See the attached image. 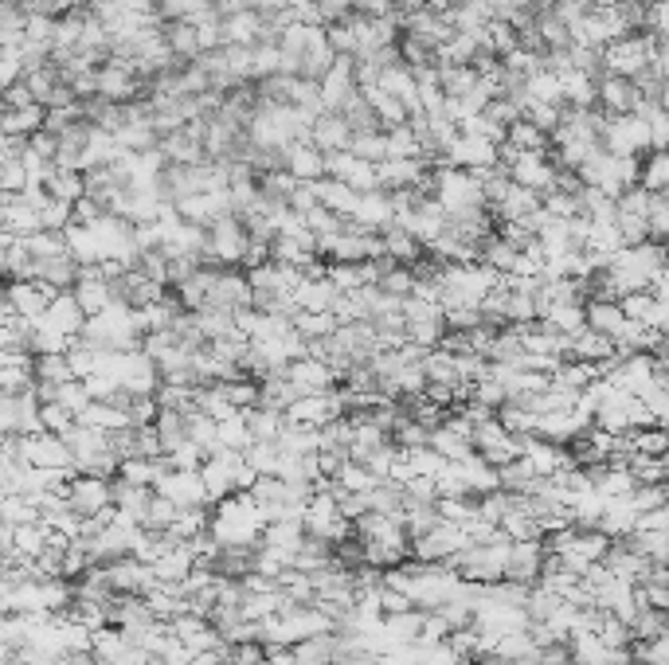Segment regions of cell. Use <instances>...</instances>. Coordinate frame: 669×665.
Returning <instances> with one entry per match:
<instances>
[{
  "label": "cell",
  "instance_id": "1",
  "mask_svg": "<svg viewBox=\"0 0 669 665\" xmlns=\"http://www.w3.org/2000/svg\"><path fill=\"white\" fill-rule=\"evenodd\" d=\"M267 509L251 497V493H235L220 505H212V536L223 548H239V544H259L267 532Z\"/></svg>",
  "mask_w": 669,
  "mask_h": 665
},
{
  "label": "cell",
  "instance_id": "2",
  "mask_svg": "<svg viewBox=\"0 0 669 665\" xmlns=\"http://www.w3.org/2000/svg\"><path fill=\"white\" fill-rule=\"evenodd\" d=\"M435 200L443 204L446 220H474L490 212L482 177L470 169H454V165L435 169Z\"/></svg>",
  "mask_w": 669,
  "mask_h": 665
},
{
  "label": "cell",
  "instance_id": "3",
  "mask_svg": "<svg viewBox=\"0 0 669 665\" xmlns=\"http://www.w3.org/2000/svg\"><path fill=\"white\" fill-rule=\"evenodd\" d=\"M501 270H493L486 263H446L443 270V306H474L482 310V302L501 286Z\"/></svg>",
  "mask_w": 669,
  "mask_h": 665
},
{
  "label": "cell",
  "instance_id": "4",
  "mask_svg": "<svg viewBox=\"0 0 669 665\" xmlns=\"http://www.w3.org/2000/svg\"><path fill=\"white\" fill-rule=\"evenodd\" d=\"M251 251V231L239 216H227L212 227V243H208V266H243Z\"/></svg>",
  "mask_w": 669,
  "mask_h": 665
},
{
  "label": "cell",
  "instance_id": "5",
  "mask_svg": "<svg viewBox=\"0 0 669 665\" xmlns=\"http://www.w3.org/2000/svg\"><path fill=\"white\" fill-rule=\"evenodd\" d=\"M345 415H349V407H345V392L341 388H329V392H317V396H302L286 411V419L294 427H329V423H337Z\"/></svg>",
  "mask_w": 669,
  "mask_h": 665
},
{
  "label": "cell",
  "instance_id": "6",
  "mask_svg": "<svg viewBox=\"0 0 669 665\" xmlns=\"http://www.w3.org/2000/svg\"><path fill=\"white\" fill-rule=\"evenodd\" d=\"M603 149L615 157H638L642 149H650V122L638 114H619L607 118L603 126Z\"/></svg>",
  "mask_w": 669,
  "mask_h": 665
},
{
  "label": "cell",
  "instance_id": "7",
  "mask_svg": "<svg viewBox=\"0 0 669 665\" xmlns=\"http://www.w3.org/2000/svg\"><path fill=\"white\" fill-rule=\"evenodd\" d=\"M474 450H478L486 462H493V466H505V462L521 458V439L493 415V419L474 427Z\"/></svg>",
  "mask_w": 669,
  "mask_h": 665
},
{
  "label": "cell",
  "instance_id": "8",
  "mask_svg": "<svg viewBox=\"0 0 669 665\" xmlns=\"http://www.w3.org/2000/svg\"><path fill=\"white\" fill-rule=\"evenodd\" d=\"M446 165L470 169V173H486L493 165H501V145L490 141V137H478V133H462V137L450 145Z\"/></svg>",
  "mask_w": 669,
  "mask_h": 665
},
{
  "label": "cell",
  "instance_id": "9",
  "mask_svg": "<svg viewBox=\"0 0 669 665\" xmlns=\"http://www.w3.org/2000/svg\"><path fill=\"white\" fill-rule=\"evenodd\" d=\"M55 298V290L44 286L40 278H20V282H8L4 286V310L20 313L24 321H40Z\"/></svg>",
  "mask_w": 669,
  "mask_h": 665
},
{
  "label": "cell",
  "instance_id": "10",
  "mask_svg": "<svg viewBox=\"0 0 669 665\" xmlns=\"http://www.w3.org/2000/svg\"><path fill=\"white\" fill-rule=\"evenodd\" d=\"M67 501H71V509L79 513V517H98V513H106L110 505H114V497H110V478H94V474H75L67 486Z\"/></svg>",
  "mask_w": 669,
  "mask_h": 665
},
{
  "label": "cell",
  "instance_id": "11",
  "mask_svg": "<svg viewBox=\"0 0 669 665\" xmlns=\"http://www.w3.org/2000/svg\"><path fill=\"white\" fill-rule=\"evenodd\" d=\"M177 212H180V220L212 231L220 220L235 216V204H231V192H196V196H184V200H180Z\"/></svg>",
  "mask_w": 669,
  "mask_h": 665
},
{
  "label": "cell",
  "instance_id": "12",
  "mask_svg": "<svg viewBox=\"0 0 669 665\" xmlns=\"http://www.w3.org/2000/svg\"><path fill=\"white\" fill-rule=\"evenodd\" d=\"M509 173H513V180L521 188H533L540 196H548L556 188V180H560V165L552 161V153H517Z\"/></svg>",
  "mask_w": 669,
  "mask_h": 665
},
{
  "label": "cell",
  "instance_id": "13",
  "mask_svg": "<svg viewBox=\"0 0 669 665\" xmlns=\"http://www.w3.org/2000/svg\"><path fill=\"white\" fill-rule=\"evenodd\" d=\"M87 313H83V306H79V298L67 290V294H55L51 298V306H47V313L40 317V325L44 329H51V333H59V337H67V341H79L83 337V329H87Z\"/></svg>",
  "mask_w": 669,
  "mask_h": 665
},
{
  "label": "cell",
  "instance_id": "14",
  "mask_svg": "<svg viewBox=\"0 0 669 665\" xmlns=\"http://www.w3.org/2000/svg\"><path fill=\"white\" fill-rule=\"evenodd\" d=\"M157 493H165L169 501H177L180 509L212 505V497H208V486H204V474H200V470H169V474L157 482Z\"/></svg>",
  "mask_w": 669,
  "mask_h": 665
},
{
  "label": "cell",
  "instance_id": "15",
  "mask_svg": "<svg viewBox=\"0 0 669 665\" xmlns=\"http://www.w3.org/2000/svg\"><path fill=\"white\" fill-rule=\"evenodd\" d=\"M357 59L353 55H341L337 67L321 79V98H325V110L329 114H341L349 106V98L357 94Z\"/></svg>",
  "mask_w": 669,
  "mask_h": 665
},
{
  "label": "cell",
  "instance_id": "16",
  "mask_svg": "<svg viewBox=\"0 0 669 665\" xmlns=\"http://www.w3.org/2000/svg\"><path fill=\"white\" fill-rule=\"evenodd\" d=\"M75 298H79V306L87 317H98V313H106L114 306V290H110V278H106V266H83V274H79V282H75V290H71Z\"/></svg>",
  "mask_w": 669,
  "mask_h": 665
},
{
  "label": "cell",
  "instance_id": "17",
  "mask_svg": "<svg viewBox=\"0 0 669 665\" xmlns=\"http://www.w3.org/2000/svg\"><path fill=\"white\" fill-rule=\"evenodd\" d=\"M325 169H329V177L333 180H345V184H349V188H357V192H372V188H380L376 165L360 161L353 149H349V153H325Z\"/></svg>",
  "mask_w": 669,
  "mask_h": 665
},
{
  "label": "cell",
  "instance_id": "18",
  "mask_svg": "<svg viewBox=\"0 0 669 665\" xmlns=\"http://www.w3.org/2000/svg\"><path fill=\"white\" fill-rule=\"evenodd\" d=\"M544 560H548V548H544V540H521V544H513V552H509V564H505V579H513V583H533V579L544 576Z\"/></svg>",
  "mask_w": 669,
  "mask_h": 665
},
{
  "label": "cell",
  "instance_id": "19",
  "mask_svg": "<svg viewBox=\"0 0 669 665\" xmlns=\"http://www.w3.org/2000/svg\"><path fill=\"white\" fill-rule=\"evenodd\" d=\"M286 376L302 388V396H317V392H329L341 376L333 372V364L329 360H317V356H302V360H290V368H286Z\"/></svg>",
  "mask_w": 669,
  "mask_h": 665
},
{
  "label": "cell",
  "instance_id": "20",
  "mask_svg": "<svg viewBox=\"0 0 669 665\" xmlns=\"http://www.w3.org/2000/svg\"><path fill=\"white\" fill-rule=\"evenodd\" d=\"M427 173H431V165H427L423 157H388L384 165H376V177H380V188H384V192L415 188Z\"/></svg>",
  "mask_w": 669,
  "mask_h": 665
},
{
  "label": "cell",
  "instance_id": "21",
  "mask_svg": "<svg viewBox=\"0 0 669 665\" xmlns=\"http://www.w3.org/2000/svg\"><path fill=\"white\" fill-rule=\"evenodd\" d=\"M540 208H544V196H540V192L513 184L509 196H505L501 204H493L490 212H493V220H497V227H505V223H525L529 216H536Z\"/></svg>",
  "mask_w": 669,
  "mask_h": 665
},
{
  "label": "cell",
  "instance_id": "22",
  "mask_svg": "<svg viewBox=\"0 0 669 665\" xmlns=\"http://www.w3.org/2000/svg\"><path fill=\"white\" fill-rule=\"evenodd\" d=\"M353 223L368 227V231H384L396 223V204H392V192L384 188H372V192H360V204L353 212Z\"/></svg>",
  "mask_w": 669,
  "mask_h": 665
},
{
  "label": "cell",
  "instance_id": "23",
  "mask_svg": "<svg viewBox=\"0 0 669 665\" xmlns=\"http://www.w3.org/2000/svg\"><path fill=\"white\" fill-rule=\"evenodd\" d=\"M110 497H114V509H118V513H126V517H134L137 525H145L157 489L134 486V482H126V478H110Z\"/></svg>",
  "mask_w": 669,
  "mask_h": 665
},
{
  "label": "cell",
  "instance_id": "24",
  "mask_svg": "<svg viewBox=\"0 0 669 665\" xmlns=\"http://www.w3.org/2000/svg\"><path fill=\"white\" fill-rule=\"evenodd\" d=\"M286 173L294 180H325V153L313 141H290L286 145Z\"/></svg>",
  "mask_w": 669,
  "mask_h": 665
},
{
  "label": "cell",
  "instance_id": "25",
  "mask_svg": "<svg viewBox=\"0 0 669 665\" xmlns=\"http://www.w3.org/2000/svg\"><path fill=\"white\" fill-rule=\"evenodd\" d=\"M638 87L623 79V75H607V79H599V110L607 114V118H619V114H634V106H638Z\"/></svg>",
  "mask_w": 669,
  "mask_h": 665
},
{
  "label": "cell",
  "instance_id": "26",
  "mask_svg": "<svg viewBox=\"0 0 669 665\" xmlns=\"http://www.w3.org/2000/svg\"><path fill=\"white\" fill-rule=\"evenodd\" d=\"M353 126L341 118V114H321L317 122H313V133L310 141L321 149V153H349L353 149Z\"/></svg>",
  "mask_w": 669,
  "mask_h": 665
},
{
  "label": "cell",
  "instance_id": "27",
  "mask_svg": "<svg viewBox=\"0 0 669 665\" xmlns=\"http://www.w3.org/2000/svg\"><path fill=\"white\" fill-rule=\"evenodd\" d=\"M294 302H298V310L306 313H333V306L341 302V290L329 278H306L294 290Z\"/></svg>",
  "mask_w": 669,
  "mask_h": 665
},
{
  "label": "cell",
  "instance_id": "28",
  "mask_svg": "<svg viewBox=\"0 0 669 665\" xmlns=\"http://www.w3.org/2000/svg\"><path fill=\"white\" fill-rule=\"evenodd\" d=\"M380 243H384V255L388 259H396V263H407V266H415L423 255H427V247L403 227V223H392V227H384L380 231Z\"/></svg>",
  "mask_w": 669,
  "mask_h": 665
},
{
  "label": "cell",
  "instance_id": "29",
  "mask_svg": "<svg viewBox=\"0 0 669 665\" xmlns=\"http://www.w3.org/2000/svg\"><path fill=\"white\" fill-rule=\"evenodd\" d=\"M317 200H321V208H329V212H337L341 220H353V212H357L360 204V192L357 188H349L345 180H317Z\"/></svg>",
  "mask_w": 669,
  "mask_h": 665
},
{
  "label": "cell",
  "instance_id": "30",
  "mask_svg": "<svg viewBox=\"0 0 669 665\" xmlns=\"http://www.w3.org/2000/svg\"><path fill=\"white\" fill-rule=\"evenodd\" d=\"M259 28H263V16L243 8L235 16H223V47H255L259 44Z\"/></svg>",
  "mask_w": 669,
  "mask_h": 665
},
{
  "label": "cell",
  "instance_id": "31",
  "mask_svg": "<svg viewBox=\"0 0 669 665\" xmlns=\"http://www.w3.org/2000/svg\"><path fill=\"white\" fill-rule=\"evenodd\" d=\"M360 90H364L368 106L376 110V118H380V130H396V126H407V122H411V110L403 106L396 94H388L384 87H360Z\"/></svg>",
  "mask_w": 669,
  "mask_h": 665
},
{
  "label": "cell",
  "instance_id": "32",
  "mask_svg": "<svg viewBox=\"0 0 669 665\" xmlns=\"http://www.w3.org/2000/svg\"><path fill=\"white\" fill-rule=\"evenodd\" d=\"M243 423L251 427V439H255V443H278V435L290 427V419H286L282 411H270L263 403L247 407V411H243Z\"/></svg>",
  "mask_w": 669,
  "mask_h": 665
},
{
  "label": "cell",
  "instance_id": "33",
  "mask_svg": "<svg viewBox=\"0 0 669 665\" xmlns=\"http://www.w3.org/2000/svg\"><path fill=\"white\" fill-rule=\"evenodd\" d=\"M47 196L51 200H63V204H79L87 196V173H75V169H51V177L44 180Z\"/></svg>",
  "mask_w": 669,
  "mask_h": 665
},
{
  "label": "cell",
  "instance_id": "34",
  "mask_svg": "<svg viewBox=\"0 0 669 665\" xmlns=\"http://www.w3.org/2000/svg\"><path fill=\"white\" fill-rule=\"evenodd\" d=\"M298 399H302V388H298V384H294L286 372H282V376H270V380H263V384H259V403H263V407H270V411H282V415H286V411H290Z\"/></svg>",
  "mask_w": 669,
  "mask_h": 665
},
{
  "label": "cell",
  "instance_id": "35",
  "mask_svg": "<svg viewBox=\"0 0 669 665\" xmlns=\"http://www.w3.org/2000/svg\"><path fill=\"white\" fill-rule=\"evenodd\" d=\"M79 423H83V427H94V431L114 435V431H126V427H130V415H126L122 407L106 403V399H94L87 411L79 415Z\"/></svg>",
  "mask_w": 669,
  "mask_h": 665
},
{
  "label": "cell",
  "instance_id": "36",
  "mask_svg": "<svg viewBox=\"0 0 669 665\" xmlns=\"http://www.w3.org/2000/svg\"><path fill=\"white\" fill-rule=\"evenodd\" d=\"M47 122V106H24V110H4L0 114V133H20V137H36Z\"/></svg>",
  "mask_w": 669,
  "mask_h": 665
},
{
  "label": "cell",
  "instance_id": "37",
  "mask_svg": "<svg viewBox=\"0 0 669 665\" xmlns=\"http://www.w3.org/2000/svg\"><path fill=\"white\" fill-rule=\"evenodd\" d=\"M24 239V251L44 263V259H59V255H71L67 247V231H32V235H20Z\"/></svg>",
  "mask_w": 669,
  "mask_h": 665
},
{
  "label": "cell",
  "instance_id": "38",
  "mask_svg": "<svg viewBox=\"0 0 669 665\" xmlns=\"http://www.w3.org/2000/svg\"><path fill=\"white\" fill-rule=\"evenodd\" d=\"M505 145H513L517 153H548L552 133H544L540 126H533L529 118H521V122H513V126H509V133H505Z\"/></svg>",
  "mask_w": 669,
  "mask_h": 665
},
{
  "label": "cell",
  "instance_id": "39",
  "mask_svg": "<svg viewBox=\"0 0 669 665\" xmlns=\"http://www.w3.org/2000/svg\"><path fill=\"white\" fill-rule=\"evenodd\" d=\"M423 372H427V384H454V388H466L462 384V372H458V356L450 349H431L427 360H423Z\"/></svg>",
  "mask_w": 669,
  "mask_h": 665
},
{
  "label": "cell",
  "instance_id": "40",
  "mask_svg": "<svg viewBox=\"0 0 669 665\" xmlns=\"http://www.w3.org/2000/svg\"><path fill=\"white\" fill-rule=\"evenodd\" d=\"M165 40L173 47V55L184 59V63H192V59L204 55V51H200V32H196L188 20H169V24H165Z\"/></svg>",
  "mask_w": 669,
  "mask_h": 665
},
{
  "label": "cell",
  "instance_id": "41",
  "mask_svg": "<svg viewBox=\"0 0 669 665\" xmlns=\"http://www.w3.org/2000/svg\"><path fill=\"white\" fill-rule=\"evenodd\" d=\"M536 650H540V646L533 642V634H529V630H513V634H501V638L493 642V654H497V658H505V662L533 658Z\"/></svg>",
  "mask_w": 669,
  "mask_h": 665
},
{
  "label": "cell",
  "instance_id": "42",
  "mask_svg": "<svg viewBox=\"0 0 669 665\" xmlns=\"http://www.w3.org/2000/svg\"><path fill=\"white\" fill-rule=\"evenodd\" d=\"M243 458L251 462V470H255L259 478H278V470H282V450H278V443H251L243 450Z\"/></svg>",
  "mask_w": 669,
  "mask_h": 665
},
{
  "label": "cell",
  "instance_id": "43",
  "mask_svg": "<svg viewBox=\"0 0 669 665\" xmlns=\"http://www.w3.org/2000/svg\"><path fill=\"white\" fill-rule=\"evenodd\" d=\"M32 368H36V384H67V380H79L75 368H71V360H67V353L36 356Z\"/></svg>",
  "mask_w": 669,
  "mask_h": 665
},
{
  "label": "cell",
  "instance_id": "44",
  "mask_svg": "<svg viewBox=\"0 0 669 665\" xmlns=\"http://www.w3.org/2000/svg\"><path fill=\"white\" fill-rule=\"evenodd\" d=\"M341 118L353 126V133H372L380 130V118H376V110L368 106V98H364V90H357L353 98H349V106L341 110Z\"/></svg>",
  "mask_w": 669,
  "mask_h": 665
},
{
  "label": "cell",
  "instance_id": "45",
  "mask_svg": "<svg viewBox=\"0 0 669 665\" xmlns=\"http://www.w3.org/2000/svg\"><path fill=\"white\" fill-rule=\"evenodd\" d=\"M294 329L306 337V341H321V337H333L337 329H341V321L333 317V313H298L294 317Z\"/></svg>",
  "mask_w": 669,
  "mask_h": 665
},
{
  "label": "cell",
  "instance_id": "46",
  "mask_svg": "<svg viewBox=\"0 0 669 665\" xmlns=\"http://www.w3.org/2000/svg\"><path fill=\"white\" fill-rule=\"evenodd\" d=\"M353 153L368 165H384L388 161V130H372V133H357L353 137Z\"/></svg>",
  "mask_w": 669,
  "mask_h": 665
},
{
  "label": "cell",
  "instance_id": "47",
  "mask_svg": "<svg viewBox=\"0 0 669 665\" xmlns=\"http://www.w3.org/2000/svg\"><path fill=\"white\" fill-rule=\"evenodd\" d=\"M403 454H407V462H411L415 478H439L446 466H450L435 446H415V450H403Z\"/></svg>",
  "mask_w": 669,
  "mask_h": 665
},
{
  "label": "cell",
  "instance_id": "48",
  "mask_svg": "<svg viewBox=\"0 0 669 665\" xmlns=\"http://www.w3.org/2000/svg\"><path fill=\"white\" fill-rule=\"evenodd\" d=\"M376 286H380L384 294H392V298H411V294H415V270L407 263H396L392 270L380 274Z\"/></svg>",
  "mask_w": 669,
  "mask_h": 665
},
{
  "label": "cell",
  "instance_id": "49",
  "mask_svg": "<svg viewBox=\"0 0 669 665\" xmlns=\"http://www.w3.org/2000/svg\"><path fill=\"white\" fill-rule=\"evenodd\" d=\"M177 517H180L177 501H169L165 493H157V497H153V505H149V517H145V529L149 532H169Z\"/></svg>",
  "mask_w": 669,
  "mask_h": 665
},
{
  "label": "cell",
  "instance_id": "50",
  "mask_svg": "<svg viewBox=\"0 0 669 665\" xmlns=\"http://www.w3.org/2000/svg\"><path fill=\"white\" fill-rule=\"evenodd\" d=\"M0 188L4 192H28L32 188L28 165L20 157H0Z\"/></svg>",
  "mask_w": 669,
  "mask_h": 665
},
{
  "label": "cell",
  "instance_id": "51",
  "mask_svg": "<svg viewBox=\"0 0 669 665\" xmlns=\"http://www.w3.org/2000/svg\"><path fill=\"white\" fill-rule=\"evenodd\" d=\"M388 157H423V145H419V137L411 130V122L388 130Z\"/></svg>",
  "mask_w": 669,
  "mask_h": 665
},
{
  "label": "cell",
  "instance_id": "52",
  "mask_svg": "<svg viewBox=\"0 0 669 665\" xmlns=\"http://www.w3.org/2000/svg\"><path fill=\"white\" fill-rule=\"evenodd\" d=\"M251 443H255V439H251V427L243 423V411H239L235 419L220 423V446H227V450H247Z\"/></svg>",
  "mask_w": 669,
  "mask_h": 665
},
{
  "label": "cell",
  "instance_id": "53",
  "mask_svg": "<svg viewBox=\"0 0 669 665\" xmlns=\"http://www.w3.org/2000/svg\"><path fill=\"white\" fill-rule=\"evenodd\" d=\"M75 423H79V415L67 411L63 403H44V431H51V435H67Z\"/></svg>",
  "mask_w": 669,
  "mask_h": 665
},
{
  "label": "cell",
  "instance_id": "54",
  "mask_svg": "<svg viewBox=\"0 0 669 665\" xmlns=\"http://www.w3.org/2000/svg\"><path fill=\"white\" fill-rule=\"evenodd\" d=\"M169 462H173V470H204V462H208V450L188 439V443L177 446V450L169 454Z\"/></svg>",
  "mask_w": 669,
  "mask_h": 665
},
{
  "label": "cell",
  "instance_id": "55",
  "mask_svg": "<svg viewBox=\"0 0 669 665\" xmlns=\"http://www.w3.org/2000/svg\"><path fill=\"white\" fill-rule=\"evenodd\" d=\"M380 603H384V615H407V611H415L411 595H403V591L388 587V583H384V591H380Z\"/></svg>",
  "mask_w": 669,
  "mask_h": 665
},
{
  "label": "cell",
  "instance_id": "56",
  "mask_svg": "<svg viewBox=\"0 0 669 665\" xmlns=\"http://www.w3.org/2000/svg\"><path fill=\"white\" fill-rule=\"evenodd\" d=\"M24 106H36L32 90L24 87V83H12V87H4V110H24Z\"/></svg>",
  "mask_w": 669,
  "mask_h": 665
},
{
  "label": "cell",
  "instance_id": "57",
  "mask_svg": "<svg viewBox=\"0 0 669 665\" xmlns=\"http://www.w3.org/2000/svg\"><path fill=\"white\" fill-rule=\"evenodd\" d=\"M650 149H669V110L650 118Z\"/></svg>",
  "mask_w": 669,
  "mask_h": 665
},
{
  "label": "cell",
  "instance_id": "58",
  "mask_svg": "<svg viewBox=\"0 0 669 665\" xmlns=\"http://www.w3.org/2000/svg\"><path fill=\"white\" fill-rule=\"evenodd\" d=\"M247 8L259 12V16H278V12L290 8V0H247Z\"/></svg>",
  "mask_w": 669,
  "mask_h": 665
},
{
  "label": "cell",
  "instance_id": "59",
  "mask_svg": "<svg viewBox=\"0 0 669 665\" xmlns=\"http://www.w3.org/2000/svg\"><path fill=\"white\" fill-rule=\"evenodd\" d=\"M102 4H114V0H90V8H102Z\"/></svg>",
  "mask_w": 669,
  "mask_h": 665
},
{
  "label": "cell",
  "instance_id": "60",
  "mask_svg": "<svg viewBox=\"0 0 669 665\" xmlns=\"http://www.w3.org/2000/svg\"><path fill=\"white\" fill-rule=\"evenodd\" d=\"M662 110H669V87H666V94H662Z\"/></svg>",
  "mask_w": 669,
  "mask_h": 665
},
{
  "label": "cell",
  "instance_id": "61",
  "mask_svg": "<svg viewBox=\"0 0 669 665\" xmlns=\"http://www.w3.org/2000/svg\"><path fill=\"white\" fill-rule=\"evenodd\" d=\"M4 4H24V8H28V0H4Z\"/></svg>",
  "mask_w": 669,
  "mask_h": 665
}]
</instances>
